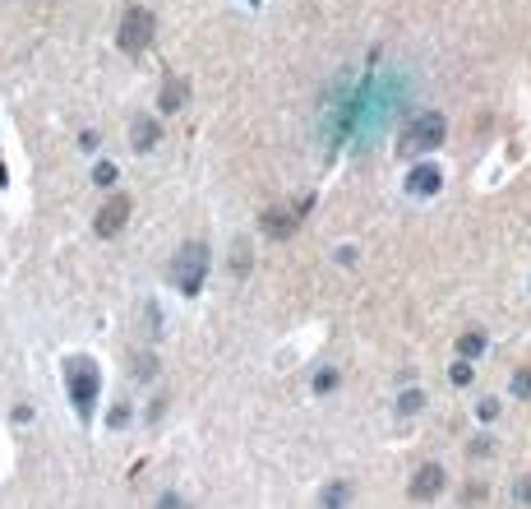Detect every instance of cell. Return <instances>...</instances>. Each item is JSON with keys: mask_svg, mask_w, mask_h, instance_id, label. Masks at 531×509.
I'll list each match as a JSON object with an SVG mask.
<instances>
[{"mask_svg": "<svg viewBox=\"0 0 531 509\" xmlns=\"http://www.w3.org/2000/svg\"><path fill=\"white\" fill-rule=\"evenodd\" d=\"M203 278H208V246H203V241H185L171 260V282L185 297H194V292L203 287Z\"/></svg>", "mask_w": 531, "mask_h": 509, "instance_id": "obj_1", "label": "cell"}, {"mask_svg": "<svg viewBox=\"0 0 531 509\" xmlns=\"http://www.w3.org/2000/svg\"><path fill=\"white\" fill-rule=\"evenodd\" d=\"M153 37H157V19L148 14V9H130V14L121 19V51L125 56H143L153 46Z\"/></svg>", "mask_w": 531, "mask_h": 509, "instance_id": "obj_2", "label": "cell"}, {"mask_svg": "<svg viewBox=\"0 0 531 509\" xmlns=\"http://www.w3.org/2000/svg\"><path fill=\"white\" fill-rule=\"evenodd\" d=\"M444 116H420L416 125H411L407 134H402L398 139V153L402 158H411V153H425V149H439V144H444Z\"/></svg>", "mask_w": 531, "mask_h": 509, "instance_id": "obj_3", "label": "cell"}, {"mask_svg": "<svg viewBox=\"0 0 531 509\" xmlns=\"http://www.w3.org/2000/svg\"><path fill=\"white\" fill-rule=\"evenodd\" d=\"M65 375H70V389H74V403H79V412H93V394H97V370H93V361H84V357H74V361H65Z\"/></svg>", "mask_w": 531, "mask_h": 509, "instance_id": "obj_4", "label": "cell"}, {"mask_svg": "<svg viewBox=\"0 0 531 509\" xmlns=\"http://www.w3.org/2000/svg\"><path fill=\"white\" fill-rule=\"evenodd\" d=\"M125 222H130V194H111V199L97 209L93 232H97L102 241H111V237H121V232H125Z\"/></svg>", "mask_w": 531, "mask_h": 509, "instance_id": "obj_5", "label": "cell"}, {"mask_svg": "<svg viewBox=\"0 0 531 509\" xmlns=\"http://www.w3.org/2000/svg\"><path fill=\"white\" fill-rule=\"evenodd\" d=\"M296 209H287V204H273L268 213H263V232H268L273 241H287L291 232H296Z\"/></svg>", "mask_w": 531, "mask_h": 509, "instance_id": "obj_6", "label": "cell"}, {"mask_svg": "<svg viewBox=\"0 0 531 509\" xmlns=\"http://www.w3.org/2000/svg\"><path fill=\"white\" fill-rule=\"evenodd\" d=\"M444 491V468L439 463H425L416 473V482H411V500H435V495Z\"/></svg>", "mask_w": 531, "mask_h": 509, "instance_id": "obj_7", "label": "cell"}, {"mask_svg": "<svg viewBox=\"0 0 531 509\" xmlns=\"http://www.w3.org/2000/svg\"><path fill=\"white\" fill-rule=\"evenodd\" d=\"M130 144H134V149H153V144H157V121H153V116H139V121H134L130 125Z\"/></svg>", "mask_w": 531, "mask_h": 509, "instance_id": "obj_8", "label": "cell"}, {"mask_svg": "<svg viewBox=\"0 0 531 509\" xmlns=\"http://www.w3.org/2000/svg\"><path fill=\"white\" fill-rule=\"evenodd\" d=\"M407 190L411 194H435L439 190V172L435 167H416V172L407 176Z\"/></svg>", "mask_w": 531, "mask_h": 509, "instance_id": "obj_9", "label": "cell"}, {"mask_svg": "<svg viewBox=\"0 0 531 509\" xmlns=\"http://www.w3.org/2000/svg\"><path fill=\"white\" fill-rule=\"evenodd\" d=\"M185 93H190V84H185V79H166L162 107H166V112H181V107H185Z\"/></svg>", "mask_w": 531, "mask_h": 509, "instance_id": "obj_10", "label": "cell"}, {"mask_svg": "<svg viewBox=\"0 0 531 509\" xmlns=\"http://www.w3.org/2000/svg\"><path fill=\"white\" fill-rule=\"evenodd\" d=\"M457 352H462V357H480V352H485V334H462Z\"/></svg>", "mask_w": 531, "mask_h": 509, "instance_id": "obj_11", "label": "cell"}, {"mask_svg": "<svg viewBox=\"0 0 531 509\" xmlns=\"http://www.w3.org/2000/svg\"><path fill=\"white\" fill-rule=\"evenodd\" d=\"M93 181H97V185H111V181H116V167H111V162H97Z\"/></svg>", "mask_w": 531, "mask_h": 509, "instance_id": "obj_12", "label": "cell"}, {"mask_svg": "<svg viewBox=\"0 0 531 509\" xmlns=\"http://www.w3.org/2000/svg\"><path fill=\"white\" fill-rule=\"evenodd\" d=\"M333 385H338V375H333V370H319V375H314V389H319V394H328Z\"/></svg>", "mask_w": 531, "mask_h": 509, "instance_id": "obj_13", "label": "cell"}, {"mask_svg": "<svg viewBox=\"0 0 531 509\" xmlns=\"http://www.w3.org/2000/svg\"><path fill=\"white\" fill-rule=\"evenodd\" d=\"M323 505H347V486H328V491H323Z\"/></svg>", "mask_w": 531, "mask_h": 509, "instance_id": "obj_14", "label": "cell"}, {"mask_svg": "<svg viewBox=\"0 0 531 509\" xmlns=\"http://www.w3.org/2000/svg\"><path fill=\"white\" fill-rule=\"evenodd\" d=\"M513 389H517L522 398H531V370H522V375H513Z\"/></svg>", "mask_w": 531, "mask_h": 509, "instance_id": "obj_15", "label": "cell"}, {"mask_svg": "<svg viewBox=\"0 0 531 509\" xmlns=\"http://www.w3.org/2000/svg\"><path fill=\"white\" fill-rule=\"evenodd\" d=\"M398 407H402V412H416V407H420V394H407V398H402Z\"/></svg>", "mask_w": 531, "mask_h": 509, "instance_id": "obj_16", "label": "cell"}, {"mask_svg": "<svg viewBox=\"0 0 531 509\" xmlns=\"http://www.w3.org/2000/svg\"><path fill=\"white\" fill-rule=\"evenodd\" d=\"M517 500H522V505H531V477H527L522 486H517Z\"/></svg>", "mask_w": 531, "mask_h": 509, "instance_id": "obj_17", "label": "cell"}]
</instances>
